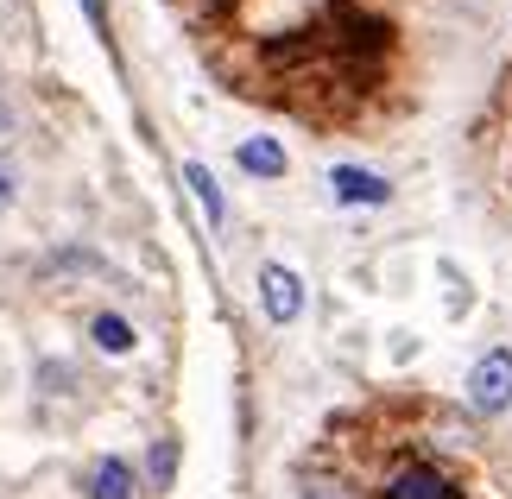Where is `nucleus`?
Wrapping results in <instances>:
<instances>
[{
    "instance_id": "1",
    "label": "nucleus",
    "mask_w": 512,
    "mask_h": 499,
    "mask_svg": "<svg viewBox=\"0 0 512 499\" xmlns=\"http://www.w3.org/2000/svg\"><path fill=\"white\" fill-rule=\"evenodd\" d=\"M468 405L487 411V417H500L512 405V348H487L475 373H468Z\"/></svg>"
},
{
    "instance_id": "2",
    "label": "nucleus",
    "mask_w": 512,
    "mask_h": 499,
    "mask_svg": "<svg viewBox=\"0 0 512 499\" xmlns=\"http://www.w3.org/2000/svg\"><path fill=\"white\" fill-rule=\"evenodd\" d=\"M260 304L272 323H298V310H304V278L291 272V266H260Z\"/></svg>"
},
{
    "instance_id": "3",
    "label": "nucleus",
    "mask_w": 512,
    "mask_h": 499,
    "mask_svg": "<svg viewBox=\"0 0 512 499\" xmlns=\"http://www.w3.org/2000/svg\"><path fill=\"white\" fill-rule=\"evenodd\" d=\"M380 499H456V487H449V474H437L430 462H405V468L386 481Z\"/></svg>"
},
{
    "instance_id": "4",
    "label": "nucleus",
    "mask_w": 512,
    "mask_h": 499,
    "mask_svg": "<svg viewBox=\"0 0 512 499\" xmlns=\"http://www.w3.org/2000/svg\"><path fill=\"white\" fill-rule=\"evenodd\" d=\"M329 190H336V203H367V209L392 196L386 177L380 171H361V165H336V171H329Z\"/></svg>"
},
{
    "instance_id": "5",
    "label": "nucleus",
    "mask_w": 512,
    "mask_h": 499,
    "mask_svg": "<svg viewBox=\"0 0 512 499\" xmlns=\"http://www.w3.org/2000/svg\"><path fill=\"white\" fill-rule=\"evenodd\" d=\"M184 184H190V196H196V209L209 215V228H222V215H228V203H222V184H215V171L209 165H184Z\"/></svg>"
},
{
    "instance_id": "6",
    "label": "nucleus",
    "mask_w": 512,
    "mask_h": 499,
    "mask_svg": "<svg viewBox=\"0 0 512 499\" xmlns=\"http://www.w3.org/2000/svg\"><path fill=\"white\" fill-rule=\"evenodd\" d=\"M89 499H133V468L121 462V455H102V462H95Z\"/></svg>"
},
{
    "instance_id": "7",
    "label": "nucleus",
    "mask_w": 512,
    "mask_h": 499,
    "mask_svg": "<svg viewBox=\"0 0 512 499\" xmlns=\"http://www.w3.org/2000/svg\"><path fill=\"white\" fill-rule=\"evenodd\" d=\"M234 158H241V171H253V177H285V146L279 139H247Z\"/></svg>"
},
{
    "instance_id": "8",
    "label": "nucleus",
    "mask_w": 512,
    "mask_h": 499,
    "mask_svg": "<svg viewBox=\"0 0 512 499\" xmlns=\"http://www.w3.org/2000/svg\"><path fill=\"white\" fill-rule=\"evenodd\" d=\"M89 335H95V348H102V354H133V342H140V335H133V323H127V316H114V310L95 316Z\"/></svg>"
},
{
    "instance_id": "9",
    "label": "nucleus",
    "mask_w": 512,
    "mask_h": 499,
    "mask_svg": "<svg viewBox=\"0 0 512 499\" xmlns=\"http://www.w3.org/2000/svg\"><path fill=\"white\" fill-rule=\"evenodd\" d=\"M171 474H177V443H159V449H152V481L171 487Z\"/></svg>"
},
{
    "instance_id": "10",
    "label": "nucleus",
    "mask_w": 512,
    "mask_h": 499,
    "mask_svg": "<svg viewBox=\"0 0 512 499\" xmlns=\"http://www.w3.org/2000/svg\"><path fill=\"white\" fill-rule=\"evenodd\" d=\"M304 499H348V487H342V481H310Z\"/></svg>"
},
{
    "instance_id": "11",
    "label": "nucleus",
    "mask_w": 512,
    "mask_h": 499,
    "mask_svg": "<svg viewBox=\"0 0 512 499\" xmlns=\"http://www.w3.org/2000/svg\"><path fill=\"white\" fill-rule=\"evenodd\" d=\"M83 13H89V26H95V32H108V7H102V0H83Z\"/></svg>"
},
{
    "instance_id": "12",
    "label": "nucleus",
    "mask_w": 512,
    "mask_h": 499,
    "mask_svg": "<svg viewBox=\"0 0 512 499\" xmlns=\"http://www.w3.org/2000/svg\"><path fill=\"white\" fill-rule=\"evenodd\" d=\"M7 196H13V171L0 165V203H7Z\"/></svg>"
},
{
    "instance_id": "13",
    "label": "nucleus",
    "mask_w": 512,
    "mask_h": 499,
    "mask_svg": "<svg viewBox=\"0 0 512 499\" xmlns=\"http://www.w3.org/2000/svg\"><path fill=\"white\" fill-rule=\"evenodd\" d=\"M13 127V114H7V102H0V133H7Z\"/></svg>"
}]
</instances>
